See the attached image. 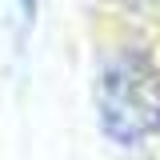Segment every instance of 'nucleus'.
<instances>
[{
    "instance_id": "obj_1",
    "label": "nucleus",
    "mask_w": 160,
    "mask_h": 160,
    "mask_svg": "<svg viewBox=\"0 0 160 160\" xmlns=\"http://www.w3.org/2000/svg\"><path fill=\"white\" fill-rule=\"evenodd\" d=\"M100 120H104V132L120 144H140L148 132V104L140 96V80L128 72V60L108 68V76L100 84Z\"/></svg>"
},
{
    "instance_id": "obj_2",
    "label": "nucleus",
    "mask_w": 160,
    "mask_h": 160,
    "mask_svg": "<svg viewBox=\"0 0 160 160\" xmlns=\"http://www.w3.org/2000/svg\"><path fill=\"white\" fill-rule=\"evenodd\" d=\"M20 12H24V20L36 16V0H20Z\"/></svg>"
}]
</instances>
